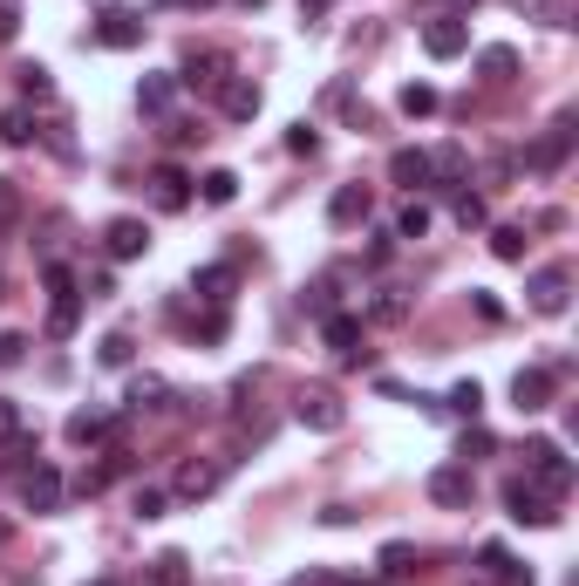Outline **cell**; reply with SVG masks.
<instances>
[{
  "mask_svg": "<svg viewBox=\"0 0 579 586\" xmlns=\"http://www.w3.org/2000/svg\"><path fill=\"white\" fill-rule=\"evenodd\" d=\"M0 137H8L14 150H21V144H35V116H28V110H8V116H0Z\"/></svg>",
  "mask_w": 579,
  "mask_h": 586,
  "instance_id": "cell-32",
  "label": "cell"
},
{
  "mask_svg": "<svg viewBox=\"0 0 579 586\" xmlns=\"http://www.w3.org/2000/svg\"><path fill=\"white\" fill-rule=\"evenodd\" d=\"M484 219H491V212H484V198H477V191H464V198H457V225H464V233H477Z\"/></svg>",
  "mask_w": 579,
  "mask_h": 586,
  "instance_id": "cell-36",
  "label": "cell"
},
{
  "mask_svg": "<svg viewBox=\"0 0 579 586\" xmlns=\"http://www.w3.org/2000/svg\"><path fill=\"white\" fill-rule=\"evenodd\" d=\"M525 246H532V239H525V225H498V233H491L498 260H525Z\"/></svg>",
  "mask_w": 579,
  "mask_h": 586,
  "instance_id": "cell-29",
  "label": "cell"
},
{
  "mask_svg": "<svg viewBox=\"0 0 579 586\" xmlns=\"http://www.w3.org/2000/svg\"><path fill=\"white\" fill-rule=\"evenodd\" d=\"M512 402H518V416H539L545 402H552V375L545 369H518L512 375Z\"/></svg>",
  "mask_w": 579,
  "mask_h": 586,
  "instance_id": "cell-13",
  "label": "cell"
},
{
  "mask_svg": "<svg viewBox=\"0 0 579 586\" xmlns=\"http://www.w3.org/2000/svg\"><path fill=\"white\" fill-rule=\"evenodd\" d=\"M389 177L402 191H423V185H437V171H430V150H395L389 158Z\"/></svg>",
  "mask_w": 579,
  "mask_h": 586,
  "instance_id": "cell-15",
  "label": "cell"
},
{
  "mask_svg": "<svg viewBox=\"0 0 579 586\" xmlns=\"http://www.w3.org/2000/svg\"><path fill=\"white\" fill-rule=\"evenodd\" d=\"M477 566L491 573V586H539V579H532V566H518V559H512L505 546H498V539H491L484 552H477Z\"/></svg>",
  "mask_w": 579,
  "mask_h": 586,
  "instance_id": "cell-14",
  "label": "cell"
},
{
  "mask_svg": "<svg viewBox=\"0 0 579 586\" xmlns=\"http://www.w3.org/2000/svg\"><path fill=\"white\" fill-rule=\"evenodd\" d=\"M402 116H437V89L430 83H410V89H402Z\"/></svg>",
  "mask_w": 579,
  "mask_h": 586,
  "instance_id": "cell-31",
  "label": "cell"
},
{
  "mask_svg": "<svg viewBox=\"0 0 579 586\" xmlns=\"http://www.w3.org/2000/svg\"><path fill=\"white\" fill-rule=\"evenodd\" d=\"M110 437V416L103 410H75L68 416V444H103Z\"/></svg>",
  "mask_w": 579,
  "mask_h": 586,
  "instance_id": "cell-25",
  "label": "cell"
},
{
  "mask_svg": "<svg viewBox=\"0 0 579 586\" xmlns=\"http://www.w3.org/2000/svg\"><path fill=\"white\" fill-rule=\"evenodd\" d=\"M450 410L477 423V410H484V389H477V382H457V389H450Z\"/></svg>",
  "mask_w": 579,
  "mask_h": 586,
  "instance_id": "cell-33",
  "label": "cell"
},
{
  "mask_svg": "<svg viewBox=\"0 0 579 586\" xmlns=\"http://www.w3.org/2000/svg\"><path fill=\"white\" fill-rule=\"evenodd\" d=\"M525 471H532L552 498H559V491H572V457H566L559 444H552V437H532V444H525Z\"/></svg>",
  "mask_w": 579,
  "mask_h": 586,
  "instance_id": "cell-1",
  "label": "cell"
},
{
  "mask_svg": "<svg viewBox=\"0 0 579 586\" xmlns=\"http://www.w3.org/2000/svg\"><path fill=\"white\" fill-rule=\"evenodd\" d=\"M103 252H110V260H143V252H150L143 219H110L103 225Z\"/></svg>",
  "mask_w": 579,
  "mask_h": 586,
  "instance_id": "cell-8",
  "label": "cell"
},
{
  "mask_svg": "<svg viewBox=\"0 0 579 586\" xmlns=\"http://www.w3.org/2000/svg\"><path fill=\"white\" fill-rule=\"evenodd\" d=\"M477 68H484V83H512V75H518V48H505V41H491L484 55H477Z\"/></svg>",
  "mask_w": 579,
  "mask_h": 586,
  "instance_id": "cell-23",
  "label": "cell"
},
{
  "mask_svg": "<svg viewBox=\"0 0 579 586\" xmlns=\"http://www.w3.org/2000/svg\"><path fill=\"white\" fill-rule=\"evenodd\" d=\"M103 369H130V335H103Z\"/></svg>",
  "mask_w": 579,
  "mask_h": 586,
  "instance_id": "cell-37",
  "label": "cell"
},
{
  "mask_svg": "<svg viewBox=\"0 0 579 586\" xmlns=\"http://www.w3.org/2000/svg\"><path fill=\"white\" fill-rule=\"evenodd\" d=\"M21 89H28V96H48V68L28 62V68H21Z\"/></svg>",
  "mask_w": 579,
  "mask_h": 586,
  "instance_id": "cell-43",
  "label": "cell"
},
{
  "mask_svg": "<svg viewBox=\"0 0 579 586\" xmlns=\"http://www.w3.org/2000/svg\"><path fill=\"white\" fill-rule=\"evenodd\" d=\"M164 375H137V389H130V410H164Z\"/></svg>",
  "mask_w": 579,
  "mask_h": 586,
  "instance_id": "cell-30",
  "label": "cell"
},
{
  "mask_svg": "<svg viewBox=\"0 0 579 586\" xmlns=\"http://www.w3.org/2000/svg\"><path fill=\"white\" fill-rule=\"evenodd\" d=\"M41 279H48V294H75V273H68V266H48Z\"/></svg>",
  "mask_w": 579,
  "mask_h": 586,
  "instance_id": "cell-46",
  "label": "cell"
},
{
  "mask_svg": "<svg viewBox=\"0 0 579 586\" xmlns=\"http://www.w3.org/2000/svg\"><path fill=\"white\" fill-rule=\"evenodd\" d=\"M416 573V546L410 539H389L382 546V579H410Z\"/></svg>",
  "mask_w": 579,
  "mask_h": 586,
  "instance_id": "cell-26",
  "label": "cell"
},
{
  "mask_svg": "<svg viewBox=\"0 0 579 586\" xmlns=\"http://www.w3.org/2000/svg\"><path fill=\"white\" fill-rule=\"evenodd\" d=\"M137 103H143L150 116H164L171 103H178V75H143V83H137Z\"/></svg>",
  "mask_w": 579,
  "mask_h": 586,
  "instance_id": "cell-19",
  "label": "cell"
},
{
  "mask_svg": "<svg viewBox=\"0 0 579 586\" xmlns=\"http://www.w3.org/2000/svg\"><path fill=\"white\" fill-rule=\"evenodd\" d=\"M218 110L232 123H253L260 116V83H253V75H225V83H218Z\"/></svg>",
  "mask_w": 579,
  "mask_h": 586,
  "instance_id": "cell-7",
  "label": "cell"
},
{
  "mask_svg": "<svg viewBox=\"0 0 579 586\" xmlns=\"http://www.w3.org/2000/svg\"><path fill=\"white\" fill-rule=\"evenodd\" d=\"M293 416L307 423V429H320V437H335V429L348 423V402H341L335 389H300V402H293Z\"/></svg>",
  "mask_w": 579,
  "mask_h": 586,
  "instance_id": "cell-2",
  "label": "cell"
},
{
  "mask_svg": "<svg viewBox=\"0 0 579 586\" xmlns=\"http://www.w3.org/2000/svg\"><path fill=\"white\" fill-rule=\"evenodd\" d=\"M355 586H382V579H355Z\"/></svg>",
  "mask_w": 579,
  "mask_h": 586,
  "instance_id": "cell-49",
  "label": "cell"
},
{
  "mask_svg": "<svg viewBox=\"0 0 579 586\" xmlns=\"http://www.w3.org/2000/svg\"><path fill=\"white\" fill-rule=\"evenodd\" d=\"M130 512H137V519H164V491H158V484H137V491H130Z\"/></svg>",
  "mask_w": 579,
  "mask_h": 586,
  "instance_id": "cell-34",
  "label": "cell"
},
{
  "mask_svg": "<svg viewBox=\"0 0 579 586\" xmlns=\"http://www.w3.org/2000/svg\"><path fill=\"white\" fill-rule=\"evenodd\" d=\"M14 437H21V402L0 396V444H14Z\"/></svg>",
  "mask_w": 579,
  "mask_h": 586,
  "instance_id": "cell-40",
  "label": "cell"
},
{
  "mask_svg": "<svg viewBox=\"0 0 579 586\" xmlns=\"http://www.w3.org/2000/svg\"><path fill=\"white\" fill-rule=\"evenodd\" d=\"M14 28H21V0H0V41H14Z\"/></svg>",
  "mask_w": 579,
  "mask_h": 586,
  "instance_id": "cell-45",
  "label": "cell"
},
{
  "mask_svg": "<svg viewBox=\"0 0 579 586\" xmlns=\"http://www.w3.org/2000/svg\"><path fill=\"white\" fill-rule=\"evenodd\" d=\"M505 512H512L518 525H559L552 498L539 491V484H525V477H512V484H505Z\"/></svg>",
  "mask_w": 579,
  "mask_h": 586,
  "instance_id": "cell-4",
  "label": "cell"
},
{
  "mask_svg": "<svg viewBox=\"0 0 579 586\" xmlns=\"http://www.w3.org/2000/svg\"><path fill=\"white\" fill-rule=\"evenodd\" d=\"M21 354H28V335H0V369H14Z\"/></svg>",
  "mask_w": 579,
  "mask_h": 586,
  "instance_id": "cell-42",
  "label": "cell"
},
{
  "mask_svg": "<svg viewBox=\"0 0 579 586\" xmlns=\"http://www.w3.org/2000/svg\"><path fill=\"white\" fill-rule=\"evenodd\" d=\"M21 504H28V512H55V504H62V471L35 464L28 477H21Z\"/></svg>",
  "mask_w": 579,
  "mask_h": 586,
  "instance_id": "cell-9",
  "label": "cell"
},
{
  "mask_svg": "<svg viewBox=\"0 0 579 586\" xmlns=\"http://www.w3.org/2000/svg\"><path fill=\"white\" fill-rule=\"evenodd\" d=\"M246 8H260V0H246Z\"/></svg>",
  "mask_w": 579,
  "mask_h": 586,
  "instance_id": "cell-51",
  "label": "cell"
},
{
  "mask_svg": "<svg viewBox=\"0 0 579 586\" xmlns=\"http://www.w3.org/2000/svg\"><path fill=\"white\" fill-rule=\"evenodd\" d=\"M375 212V198H368V185H341L335 198H327V219H335V225H362Z\"/></svg>",
  "mask_w": 579,
  "mask_h": 586,
  "instance_id": "cell-18",
  "label": "cell"
},
{
  "mask_svg": "<svg viewBox=\"0 0 579 586\" xmlns=\"http://www.w3.org/2000/svg\"><path fill=\"white\" fill-rule=\"evenodd\" d=\"M423 48H430L437 62H457L464 48H470V21H464V14H437V21H423Z\"/></svg>",
  "mask_w": 579,
  "mask_h": 586,
  "instance_id": "cell-3",
  "label": "cell"
},
{
  "mask_svg": "<svg viewBox=\"0 0 579 586\" xmlns=\"http://www.w3.org/2000/svg\"><path fill=\"white\" fill-rule=\"evenodd\" d=\"M75 321H83V294H55V308H48V335H75Z\"/></svg>",
  "mask_w": 579,
  "mask_h": 586,
  "instance_id": "cell-27",
  "label": "cell"
},
{
  "mask_svg": "<svg viewBox=\"0 0 579 586\" xmlns=\"http://www.w3.org/2000/svg\"><path fill=\"white\" fill-rule=\"evenodd\" d=\"M198 198H205V205H232L239 198V171H205L198 177Z\"/></svg>",
  "mask_w": 579,
  "mask_h": 586,
  "instance_id": "cell-24",
  "label": "cell"
},
{
  "mask_svg": "<svg viewBox=\"0 0 579 586\" xmlns=\"http://www.w3.org/2000/svg\"><path fill=\"white\" fill-rule=\"evenodd\" d=\"M96 41H103V48H137V41H143V14L110 8L103 21H96Z\"/></svg>",
  "mask_w": 579,
  "mask_h": 586,
  "instance_id": "cell-16",
  "label": "cell"
},
{
  "mask_svg": "<svg viewBox=\"0 0 579 586\" xmlns=\"http://www.w3.org/2000/svg\"><path fill=\"white\" fill-rule=\"evenodd\" d=\"M307 314H335V279H314L307 287Z\"/></svg>",
  "mask_w": 579,
  "mask_h": 586,
  "instance_id": "cell-38",
  "label": "cell"
},
{
  "mask_svg": "<svg viewBox=\"0 0 579 586\" xmlns=\"http://www.w3.org/2000/svg\"><path fill=\"white\" fill-rule=\"evenodd\" d=\"M430 233V205H423V198H410V205L395 212V239H423Z\"/></svg>",
  "mask_w": 579,
  "mask_h": 586,
  "instance_id": "cell-28",
  "label": "cell"
},
{
  "mask_svg": "<svg viewBox=\"0 0 579 586\" xmlns=\"http://www.w3.org/2000/svg\"><path fill=\"white\" fill-rule=\"evenodd\" d=\"M287 586H335V579H327V573H314V579H287Z\"/></svg>",
  "mask_w": 579,
  "mask_h": 586,
  "instance_id": "cell-48",
  "label": "cell"
},
{
  "mask_svg": "<svg viewBox=\"0 0 579 586\" xmlns=\"http://www.w3.org/2000/svg\"><path fill=\"white\" fill-rule=\"evenodd\" d=\"M89 586H116V579H89Z\"/></svg>",
  "mask_w": 579,
  "mask_h": 586,
  "instance_id": "cell-50",
  "label": "cell"
},
{
  "mask_svg": "<svg viewBox=\"0 0 579 586\" xmlns=\"http://www.w3.org/2000/svg\"><path fill=\"white\" fill-rule=\"evenodd\" d=\"M320 335H327V348H335V354H355L362 321H355V314H320Z\"/></svg>",
  "mask_w": 579,
  "mask_h": 586,
  "instance_id": "cell-22",
  "label": "cell"
},
{
  "mask_svg": "<svg viewBox=\"0 0 579 586\" xmlns=\"http://www.w3.org/2000/svg\"><path fill=\"white\" fill-rule=\"evenodd\" d=\"M178 83H185V89H218V83H225V55H212V48H191Z\"/></svg>",
  "mask_w": 579,
  "mask_h": 586,
  "instance_id": "cell-17",
  "label": "cell"
},
{
  "mask_svg": "<svg viewBox=\"0 0 579 586\" xmlns=\"http://www.w3.org/2000/svg\"><path fill=\"white\" fill-rule=\"evenodd\" d=\"M327 8H335V0H300V14H307V21H320Z\"/></svg>",
  "mask_w": 579,
  "mask_h": 586,
  "instance_id": "cell-47",
  "label": "cell"
},
{
  "mask_svg": "<svg viewBox=\"0 0 579 586\" xmlns=\"http://www.w3.org/2000/svg\"><path fill=\"white\" fill-rule=\"evenodd\" d=\"M491 450H498L491 429H470V437H464V457H491Z\"/></svg>",
  "mask_w": 579,
  "mask_h": 586,
  "instance_id": "cell-44",
  "label": "cell"
},
{
  "mask_svg": "<svg viewBox=\"0 0 579 586\" xmlns=\"http://www.w3.org/2000/svg\"><path fill=\"white\" fill-rule=\"evenodd\" d=\"M287 150H293V158H314V150H320V137L307 130V123H293V130H287Z\"/></svg>",
  "mask_w": 579,
  "mask_h": 586,
  "instance_id": "cell-39",
  "label": "cell"
},
{
  "mask_svg": "<svg viewBox=\"0 0 579 586\" xmlns=\"http://www.w3.org/2000/svg\"><path fill=\"white\" fill-rule=\"evenodd\" d=\"M21 219V191H14V177H0V225H14Z\"/></svg>",
  "mask_w": 579,
  "mask_h": 586,
  "instance_id": "cell-41",
  "label": "cell"
},
{
  "mask_svg": "<svg viewBox=\"0 0 579 586\" xmlns=\"http://www.w3.org/2000/svg\"><path fill=\"white\" fill-rule=\"evenodd\" d=\"M218 484H225V464H218V457H191V464L178 471V498H212L218 491Z\"/></svg>",
  "mask_w": 579,
  "mask_h": 586,
  "instance_id": "cell-12",
  "label": "cell"
},
{
  "mask_svg": "<svg viewBox=\"0 0 579 586\" xmlns=\"http://www.w3.org/2000/svg\"><path fill=\"white\" fill-rule=\"evenodd\" d=\"M143 586H191V559L185 552H158L150 573H143Z\"/></svg>",
  "mask_w": 579,
  "mask_h": 586,
  "instance_id": "cell-20",
  "label": "cell"
},
{
  "mask_svg": "<svg viewBox=\"0 0 579 586\" xmlns=\"http://www.w3.org/2000/svg\"><path fill=\"white\" fill-rule=\"evenodd\" d=\"M525 300H532L539 314H566V300H572V273H566V266H539V273H532V287H525Z\"/></svg>",
  "mask_w": 579,
  "mask_h": 586,
  "instance_id": "cell-5",
  "label": "cell"
},
{
  "mask_svg": "<svg viewBox=\"0 0 579 586\" xmlns=\"http://www.w3.org/2000/svg\"><path fill=\"white\" fill-rule=\"evenodd\" d=\"M430 498L443 504V512H470L477 484H470V471H464V464H443V471H430Z\"/></svg>",
  "mask_w": 579,
  "mask_h": 586,
  "instance_id": "cell-6",
  "label": "cell"
},
{
  "mask_svg": "<svg viewBox=\"0 0 579 586\" xmlns=\"http://www.w3.org/2000/svg\"><path fill=\"white\" fill-rule=\"evenodd\" d=\"M150 198H158V212H185L191 205V177L178 164H158L150 171Z\"/></svg>",
  "mask_w": 579,
  "mask_h": 586,
  "instance_id": "cell-11",
  "label": "cell"
},
{
  "mask_svg": "<svg viewBox=\"0 0 579 586\" xmlns=\"http://www.w3.org/2000/svg\"><path fill=\"white\" fill-rule=\"evenodd\" d=\"M198 294L212 300V308H225V300H232V287H239V273L232 266H198V279H191Z\"/></svg>",
  "mask_w": 579,
  "mask_h": 586,
  "instance_id": "cell-21",
  "label": "cell"
},
{
  "mask_svg": "<svg viewBox=\"0 0 579 586\" xmlns=\"http://www.w3.org/2000/svg\"><path fill=\"white\" fill-rule=\"evenodd\" d=\"M566 150H572V116L552 123V130H545L532 150H525V164H532V171H559V164H566Z\"/></svg>",
  "mask_w": 579,
  "mask_h": 586,
  "instance_id": "cell-10",
  "label": "cell"
},
{
  "mask_svg": "<svg viewBox=\"0 0 579 586\" xmlns=\"http://www.w3.org/2000/svg\"><path fill=\"white\" fill-rule=\"evenodd\" d=\"M430 171H437V177H450V185H457V177L470 171V158H464L457 144H450V150H437V158H430Z\"/></svg>",
  "mask_w": 579,
  "mask_h": 586,
  "instance_id": "cell-35",
  "label": "cell"
}]
</instances>
